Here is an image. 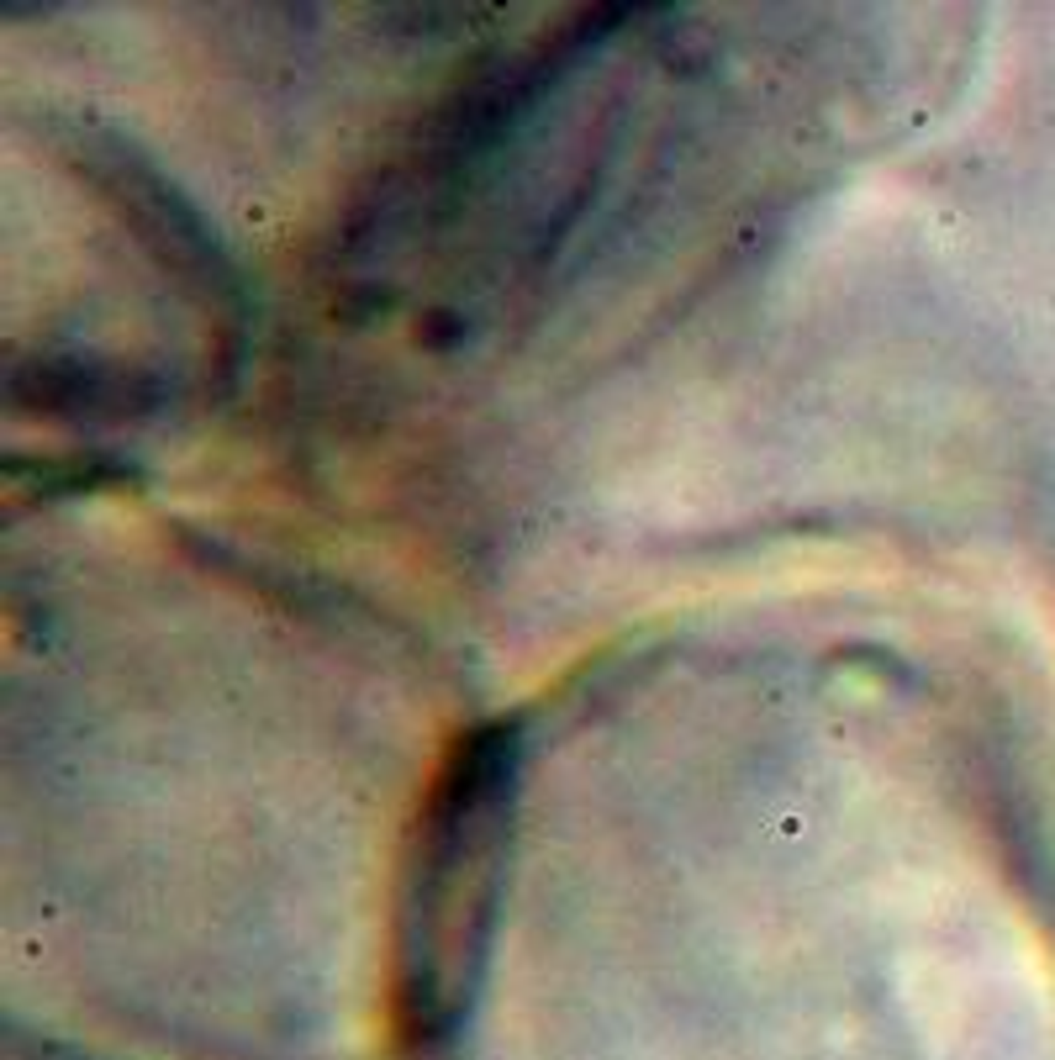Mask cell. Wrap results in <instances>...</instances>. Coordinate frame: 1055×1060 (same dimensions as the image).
I'll return each mask as SVG.
<instances>
[{"label": "cell", "instance_id": "cell-1", "mask_svg": "<svg viewBox=\"0 0 1055 1060\" xmlns=\"http://www.w3.org/2000/svg\"><path fill=\"white\" fill-rule=\"evenodd\" d=\"M518 766V728L480 723L449 749L422 797L396 907V998L417 1034L460 1013L480 965L507 871Z\"/></svg>", "mask_w": 1055, "mask_h": 1060}]
</instances>
